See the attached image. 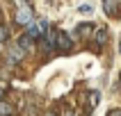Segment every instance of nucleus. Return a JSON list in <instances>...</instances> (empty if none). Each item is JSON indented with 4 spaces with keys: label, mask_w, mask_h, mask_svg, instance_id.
Listing matches in <instances>:
<instances>
[{
    "label": "nucleus",
    "mask_w": 121,
    "mask_h": 116,
    "mask_svg": "<svg viewBox=\"0 0 121 116\" xmlns=\"http://www.w3.org/2000/svg\"><path fill=\"white\" fill-rule=\"evenodd\" d=\"M108 116H121V109H112V112H110Z\"/></svg>",
    "instance_id": "12"
},
{
    "label": "nucleus",
    "mask_w": 121,
    "mask_h": 116,
    "mask_svg": "<svg viewBox=\"0 0 121 116\" xmlns=\"http://www.w3.org/2000/svg\"><path fill=\"white\" fill-rule=\"evenodd\" d=\"M18 46L23 48L25 52H32V50H34V39H30L27 34H23V36L18 39Z\"/></svg>",
    "instance_id": "7"
},
{
    "label": "nucleus",
    "mask_w": 121,
    "mask_h": 116,
    "mask_svg": "<svg viewBox=\"0 0 121 116\" xmlns=\"http://www.w3.org/2000/svg\"><path fill=\"white\" fill-rule=\"evenodd\" d=\"M7 36H9V30H7L5 25H0V46L7 41Z\"/></svg>",
    "instance_id": "10"
},
{
    "label": "nucleus",
    "mask_w": 121,
    "mask_h": 116,
    "mask_svg": "<svg viewBox=\"0 0 121 116\" xmlns=\"http://www.w3.org/2000/svg\"><path fill=\"white\" fill-rule=\"evenodd\" d=\"M78 9H80V14H89L91 12V5H80Z\"/></svg>",
    "instance_id": "11"
},
{
    "label": "nucleus",
    "mask_w": 121,
    "mask_h": 116,
    "mask_svg": "<svg viewBox=\"0 0 121 116\" xmlns=\"http://www.w3.org/2000/svg\"><path fill=\"white\" fill-rule=\"evenodd\" d=\"M0 116H12V105L0 100Z\"/></svg>",
    "instance_id": "9"
},
{
    "label": "nucleus",
    "mask_w": 121,
    "mask_h": 116,
    "mask_svg": "<svg viewBox=\"0 0 121 116\" xmlns=\"http://www.w3.org/2000/svg\"><path fill=\"white\" fill-rule=\"evenodd\" d=\"M46 116H55V114H53V112H48V114H46Z\"/></svg>",
    "instance_id": "14"
},
{
    "label": "nucleus",
    "mask_w": 121,
    "mask_h": 116,
    "mask_svg": "<svg viewBox=\"0 0 121 116\" xmlns=\"http://www.w3.org/2000/svg\"><path fill=\"white\" fill-rule=\"evenodd\" d=\"M94 32H96V25H91V23H80V25L75 27V34L80 39H89Z\"/></svg>",
    "instance_id": "4"
},
{
    "label": "nucleus",
    "mask_w": 121,
    "mask_h": 116,
    "mask_svg": "<svg viewBox=\"0 0 121 116\" xmlns=\"http://www.w3.org/2000/svg\"><path fill=\"white\" fill-rule=\"evenodd\" d=\"M98 98H101V93H98V91H96V89H91V91H89V112H91V109L96 107V105H98Z\"/></svg>",
    "instance_id": "8"
},
{
    "label": "nucleus",
    "mask_w": 121,
    "mask_h": 116,
    "mask_svg": "<svg viewBox=\"0 0 121 116\" xmlns=\"http://www.w3.org/2000/svg\"><path fill=\"white\" fill-rule=\"evenodd\" d=\"M16 23L18 25H32V18H34V14H32V5H27V2H16Z\"/></svg>",
    "instance_id": "1"
},
{
    "label": "nucleus",
    "mask_w": 121,
    "mask_h": 116,
    "mask_svg": "<svg viewBox=\"0 0 121 116\" xmlns=\"http://www.w3.org/2000/svg\"><path fill=\"white\" fill-rule=\"evenodd\" d=\"M119 48H121V41H119Z\"/></svg>",
    "instance_id": "17"
},
{
    "label": "nucleus",
    "mask_w": 121,
    "mask_h": 116,
    "mask_svg": "<svg viewBox=\"0 0 121 116\" xmlns=\"http://www.w3.org/2000/svg\"><path fill=\"white\" fill-rule=\"evenodd\" d=\"M55 48H60V50L69 52V50L73 48V41L69 39V34H66V32H57V39H55Z\"/></svg>",
    "instance_id": "2"
},
{
    "label": "nucleus",
    "mask_w": 121,
    "mask_h": 116,
    "mask_svg": "<svg viewBox=\"0 0 121 116\" xmlns=\"http://www.w3.org/2000/svg\"><path fill=\"white\" fill-rule=\"evenodd\" d=\"M0 98H2V87H0Z\"/></svg>",
    "instance_id": "15"
},
{
    "label": "nucleus",
    "mask_w": 121,
    "mask_h": 116,
    "mask_svg": "<svg viewBox=\"0 0 121 116\" xmlns=\"http://www.w3.org/2000/svg\"><path fill=\"white\" fill-rule=\"evenodd\" d=\"M94 43L96 46H105V43H108V30H105V27H101V30L94 32Z\"/></svg>",
    "instance_id": "6"
},
{
    "label": "nucleus",
    "mask_w": 121,
    "mask_h": 116,
    "mask_svg": "<svg viewBox=\"0 0 121 116\" xmlns=\"http://www.w3.org/2000/svg\"><path fill=\"white\" fill-rule=\"evenodd\" d=\"M103 9H105V14H108V16H112V18H114L117 14H119V9H121V2H114V0H105V2H103Z\"/></svg>",
    "instance_id": "5"
},
{
    "label": "nucleus",
    "mask_w": 121,
    "mask_h": 116,
    "mask_svg": "<svg viewBox=\"0 0 121 116\" xmlns=\"http://www.w3.org/2000/svg\"><path fill=\"white\" fill-rule=\"evenodd\" d=\"M62 116H73V112H71V109H64V112H62Z\"/></svg>",
    "instance_id": "13"
},
{
    "label": "nucleus",
    "mask_w": 121,
    "mask_h": 116,
    "mask_svg": "<svg viewBox=\"0 0 121 116\" xmlns=\"http://www.w3.org/2000/svg\"><path fill=\"white\" fill-rule=\"evenodd\" d=\"M119 82H121V73H119Z\"/></svg>",
    "instance_id": "16"
},
{
    "label": "nucleus",
    "mask_w": 121,
    "mask_h": 116,
    "mask_svg": "<svg viewBox=\"0 0 121 116\" xmlns=\"http://www.w3.org/2000/svg\"><path fill=\"white\" fill-rule=\"evenodd\" d=\"M23 55H25V50H23L21 46H12L9 50H7V61H9V64H16V61L23 59Z\"/></svg>",
    "instance_id": "3"
}]
</instances>
